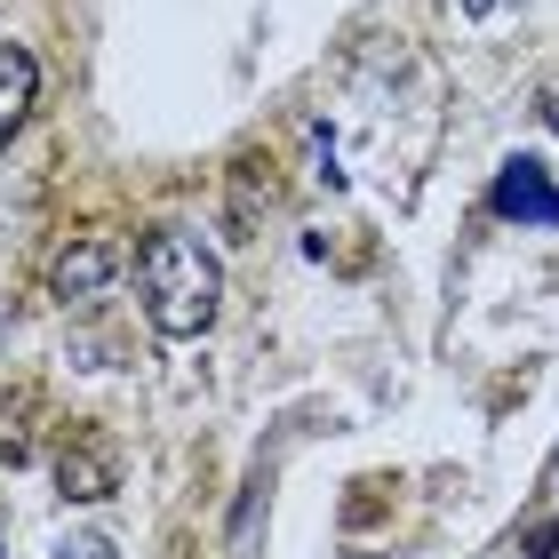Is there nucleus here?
<instances>
[{
  "mask_svg": "<svg viewBox=\"0 0 559 559\" xmlns=\"http://www.w3.org/2000/svg\"><path fill=\"white\" fill-rule=\"evenodd\" d=\"M33 96H40V64H33V48L0 40V144L16 136V120L33 112Z\"/></svg>",
  "mask_w": 559,
  "mask_h": 559,
  "instance_id": "obj_5",
  "label": "nucleus"
},
{
  "mask_svg": "<svg viewBox=\"0 0 559 559\" xmlns=\"http://www.w3.org/2000/svg\"><path fill=\"white\" fill-rule=\"evenodd\" d=\"M488 209H496L503 224H544V233H559V185L544 176V160H536V152H512V160L496 168Z\"/></svg>",
  "mask_w": 559,
  "mask_h": 559,
  "instance_id": "obj_2",
  "label": "nucleus"
},
{
  "mask_svg": "<svg viewBox=\"0 0 559 559\" xmlns=\"http://www.w3.org/2000/svg\"><path fill=\"white\" fill-rule=\"evenodd\" d=\"M551 479H559V455H551Z\"/></svg>",
  "mask_w": 559,
  "mask_h": 559,
  "instance_id": "obj_10",
  "label": "nucleus"
},
{
  "mask_svg": "<svg viewBox=\"0 0 559 559\" xmlns=\"http://www.w3.org/2000/svg\"><path fill=\"white\" fill-rule=\"evenodd\" d=\"M112 488H120V455L96 440V431H72L57 448V496L64 503H105Z\"/></svg>",
  "mask_w": 559,
  "mask_h": 559,
  "instance_id": "obj_3",
  "label": "nucleus"
},
{
  "mask_svg": "<svg viewBox=\"0 0 559 559\" xmlns=\"http://www.w3.org/2000/svg\"><path fill=\"white\" fill-rule=\"evenodd\" d=\"M112 272H120V248L112 240H72L57 264H48V288H57L64 304H96L112 288Z\"/></svg>",
  "mask_w": 559,
  "mask_h": 559,
  "instance_id": "obj_4",
  "label": "nucleus"
},
{
  "mask_svg": "<svg viewBox=\"0 0 559 559\" xmlns=\"http://www.w3.org/2000/svg\"><path fill=\"white\" fill-rule=\"evenodd\" d=\"M57 559H120V551H112L105 536H64V544H57Z\"/></svg>",
  "mask_w": 559,
  "mask_h": 559,
  "instance_id": "obj_7",
  "label": "nucleus"
},
{
  "mask_svg": "<svg viewBox=\"0 0 559 559\" xmlns=\"http://www.w3.org/2000/svg\"><path fill=\"white\" fill-rule=\"evenodd\" d=\"M536 112H544V129H551V136H559V81H551V88H544V105H536Z\"/></svg>",
  "mask_w": 559,
  "mask_h": 559,
  "instance_id": "obj_9",
  "label": "nucleus"
},
{
  "mask_svg": "<svg viewBox=\"0 0 559 559\" xmlns=\"http://www.w3.org/2000/svg\"><path fill=\"white\" fill-rule=\"evenodd\" d=\"M33 392H16V408L9 400H0V455H9V464H24V455H33Z\"/></svg>",
  "mask_w": 559,
  "mask_h": 559,
  "instance_id": "obj_6",
  "label": "nucleus"
},
{
  "mask_svg": "<svg viewBox=\"0 0 559 559\" xmlns=\"http://www.w3.org/2000/svg\"><path fill=\"white\" fill-rule=\"evenodd\" d=\"M464 16H503V9H520V0H455Z\"/></svg>",
  "mask_w": 559,
  "mask_h": 559,
  "instance_id": "obj_8",
  "label": "nucleus"
},
{
  "mask_svg": "<svg viewBox=\"0 0 559 559\" xmlns=\"http://www.w3.org/2000/svg\"><path fill=\"white\" fill-rule=\"evenodd\" d=\"M136 288H144V320L160 328L168 344L185 336H209L216 304H224V264L200 248V233H152L136 248Z\"/></svg>",
  "mask_w": 559,
  "mask_h": 559,
  "instance_id": "obj_1",
  "label": "nucleus"
}]
</instances>
